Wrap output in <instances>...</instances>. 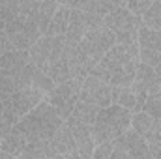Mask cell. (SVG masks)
<instances>
[{"label": "cell", "instance_id": "cell-31", "mask_svg": "<svg viewBox=\"0 0 161 159\" xmlns=\"http://www.w3.org/2000/svg\"><path fill=\"white\" fill-rule=\"evenodd\" d=\"M0 159H15V157H11L9 154H4V152H0Z\"/></svg>", "mask_w": 161, "mask_h": 159}, {"label": "cell", "instance_id": "cell-30", "mask_svg": "<svg viewBox=\"0 0 161 159\" xmlns=\"http://www.w3.org/2000/svg\"><path fill=\"white\" fill-rule=\"evenodd\" d=\"M51 159H80V156L77 152H71V154H66V156H56V157H51Z\"/></svg>", "mask_w": 161, "mask_h": 159}, {"label": "cell", "instance_id": "cell-28", "mask_svg": "<svg viewBox=\"0 0 161 159\" xmlns=\"http://www.w3.org/2000/svg\"><path fill=\"white\" fill-rule=\"evenodd\" d=\"M152 6V2H148V0H133V2H125V9L133 15V17H142L146 11H148V8Z\"/></svg>", "mask_w": 161, "mask_h": 159}, {"label": "cell", "instance_id": "cell-21", "mask_svg": "<svg viewBox=\"0 0 161 159\" xmlns=\"http://www.w3.org/2000/svg\"><path fill=\"white\" fill-rule=\"evenodd\" d=\"M56 9H58V2H53V0L41 2L40 13H38V28H40L41 36H47V32H49V25H51V21H53Z\"/></svg>", "mask_w": 161, "mask_h": 159}, {"label": "cell", "instance_id": "cell-8", "mask_svg": "<svg viewBox=\"0 0 161 159\" xmlns=\"http://www.w3.org/2000/svg\"><path fill=\"white\" fill-rule=\"evenodd\" d=\"M79 45H80V49L90 56V60L99 64L101 58L116 45V38H114V34L107 26H101V28L86 32Z\"/></svg>", "mask_w": 161, "mask_h": 159}, {"label": "cell", "instance_id": "cell-26", "mask_svg": "<svg viewBox=\"0 0 161 159\" xmlns=\"http://www.w3.org/2000/svg\"><path fill=\"white\" fill-rule=\"evenodd\" d=\"M40 157H45V140H41V142H28L19 159H40Z\"/></svg>", "mask_w": 161, "mask_h": 159}, {"label": "cell", "instance_id": "cell-25", "mask_svg": "<svg viewBox=\"0 0 161 159\" xmlns=\"http://www.w3.org/2000/svg\"><path fill=\"white\" fill-rule=\"evenodd\" d=\"M142 112L150 114L152 118H156V120H161V88L156 94H150L146 97V103L142 107Z\"/></svg>", "mask_w": 161, "mask_h": 159}, {"label": "cell", "instance_id": "cell-10", "mask_svg": "<svg viewBox=\"0 0 161 159\" xmlns=\"http://www.w3.org/2000/svg\"><path fill=\"white\" fill-rule=\"evenodd\" d=\"M80 101L96 105L97 109H107L113 105V86L97 77H86L80 88Z\"/></svg>", "mask_w": 161, "mask_h": 159}, {"label": "cell", "instance_id": "cell-9", "mask_svg": "<svg viewBox=\"0 0 161 159\" xmlns=\"http://www.w3.org/2000/svg\"><path fill=\"white\" fill-rule=\"evenodd\" d=\"M146 97V88L137 80H133L129 86H113V105H118L133 114L142 111Z\"/></svg>", "mask_w": 161, "mask_h": 159}, {"label": "cell", "instance_id": "cell-12", "mask_svg": "<svg viewBox=\"0 0 161 159\" xmlns=\"http://www.w3.org/2000/svg\"><path fill=\"white\" fill-rule=\"evenodd\" d=\"M41 101H45V96L34 88H23L11 94V107L19 120L25 118L28 112H32Z\"/></svg>", "mask_w": 161, "mask_h": 159}, {"label": "cell", "instance_id": "cell-18", "mask_svg": "<svg viewBox=\"0 0 161 159\" xmlns=\"http://www.w3.org/2000/svg\"><path fill=\"white\" fill-rule=\"evenodd\" d=\"M158 123H159V120L152 118L150 114H146V112L141 111V112H135V114H133V118H131V129H133L137 135H141L144 140H148V139L154 135Z\"/></svg>", "mask_w": 161, "mask_h": 159}, {"label": "cell", "instance_id": "cell-3", "mask_svg": "<svg viewBox=\"0 0 161 159\" xmlns=\"http://www.w3.org/2000/svg\"><path fill=\"white\" fill-rule=\"evenodd\" d=\"M131 118H133V112L122 109L118 105H111L107 109H99L97 118L94 122V125L90 127L94 144L99 146V144L111 142V140L122 137L131 127Z\"/></svg>", "mask_w": 161, "mask_h": 159}, {"label": "cell", "instance_id": "cell-7", "mask_svg": "<svg viewBox=\"0 0 161 159\" xmlns=\"http://www.w3.org/2000/svg\"><path fill=\"white\" fill-rule=\"evenodd\" d=\"M111 159H154L146 140L137 135L131 127L118 139L113 140Z\"/></svg>", "mask_w": 161, "mask_h": 159}, {"label": "cell", "instance_id": "cell-11", "mask_svg": "<svg viewBox=\"0 0 161 159\" xmlns=\"http://www.w3.org/2000/svg\"><path fill=\"white\" fill-rule=\"evenodd\" d=\"M77 152L75 142H73V135L68 127V123H64L49 140H45V157H56V156H66Z\"/></svg>", "mask_w": 161, "mask_h": 159}, {"label": "cell", "instance_id": "cell-1", "mask_svg": "<svg viewBox=\"0 0 161 159\" xmlns=\"http://www.w3.org/2000/svg\"><path fill=\"white\" fill-rule=\"evenodd\" d=\"M137 66L139 45H114L90 75L105 80L109 86H129L135 80Z\"/></svg>", "mask_w": 161, "mask_h": 159}, {"label": "cell", "instance_id": "cell-19", "mask_svg": "<svg viewBox=\"0 0 161 159\" xmlns=\"http://www.w3.org/2000/svg\"><path fill=\"white\" fill-rule=\"evenodd\" d=\"M135 80H137V82H141V84L146 88L148 96H150V94H156V92L161 88V79L156 75V71H154L150 66L141 64V62H139V66H137Z\"/></svg>", "mask_w": 161, "mask_h": 159}, {"label": "cell", "instance_id": "cell-16", "mask_svg": "<svg viewBox=\"0 0 161 159\" xmlns=\"http://www.w3.org/2000/svg\"><path fill=\"white\" fill-rule=\"evenodd\" d=\"M26 144H28V140L25 139V135L13 127V129H11V133H9V135L0 142V150H2L4 154H9L11 157L19 159V157H21V154L25 152Z\"/></svg>", "mask_w": 161, "mask_h": 159}, {"label": "cell", "instance_id": "cell-13", "mask_svg": "<svg viewBox=\"0 0 161 159\" xmlns=\"http://www.w3.org/2000/svg\"><path fill=\"white\" fill-rule=\"evenodd\" d=\"M66 123H68V127H69V131L73 135V142H75V148H77V154L80 156V159H92L96 144H94L90 127L82 125V123H77L73 120H66Z\"/></svg>", "mask_w": 161, "mask_h": 159}, {"label": "cell", "instance_id": "cell-2", "mask_svg": "<svg viewBox=\"0 0 161 159\" xmlns=\"http://www.w3.org/2000/svg\"><path fill=\"white\" fill-rule=\"evenodd\" d=\"M64 123L66 122L56 114V111L47 101H41L32 112L19 120L15 129L21 131L28 142H41L49 140Z\"/></svg>", "mask_w": 161, "mask_h": 159}, {"label": "cell", "instance_id": "cell-6", "mask_svg": "<svg viewBox=\"0 0 161 159\" xmlns=\"http://www.w3.org/2000/svg\"><path fill=\"white\" fill-rule=\"evenodd\" d=\"M80 88H82V80L71 79L64 84H58L49 96H47V103L56 111V114L60 118L66 120L71 116L75 105L80 101Z\"/></svg>", "mask_w": 161, "mask_h": 159}, {"label": "cell", "instance_id": "cell-32", "mask_svg": "<svg viewBox=\"0 0 161 159\" xmlns=\"http://www.w3.org/2000/svg\"><path fill=\"white\" fill-rule=\"evenodd\" d=\"M40 159H47V157H40Z\"/></svg>", "mask_w": 161, "mask_h": 159}, {"label": "cell", "instance_id": "cell-24", "mask_svg": "<svg viewBox=\"0 0 161 159\" xmlns=\"http://www.w3.org/2000/svg\"><path fill=\"white\" fill-rule=\"evenodd\" d=\"M139 62L150 66L156 71V75L161 79V52L150 51V49H139Z\"/></svg>", "mask_w": 161, "mask_h": 159}, {"label": "cell", "instance_id": "cell-20", "mask_svg": "<svg viewBox=\"0 0 161 159\" xmlns=\"http://www.w3.org/2000/svg\"><path fill=\"white\" fill-rule=\"evenodd\" d=\"M97 112H99V109H97L96 105H90V103L79 101V103L75 105L71 116H69L68 120H73V122H77V123H82V125L92 127L94 122H96V118H97Z\"/></svg>", "mask_w": 161, "mask_h": 159}, {"label": "cell", "instance_id": "cell-22", "mask_svg": "<svg viewBox=\"0 0 161 159\" xmlns=\"http://www.w3.org/2000/svg\"><path fill=\"white\" fill-rule=\"evenodd\" d=\"M47 75L51 77V80H53L56 86H58V84H64V82H68V80H71V71H69L68 60L62 56L58 62H54V64L49 68Z\"/></svg>", "mask_w": 161, "mask_h": 159}, {"label": "cell", "instance_id": "cell-17", "mask_svg": "<svg viewBox=\"0 0 161 159\" xmlns=\"http://www.w3.org/2000/svg\"><path fill=\"white\" fill-rule=\"evenodd\" d=\"M69 17H71V8H68L66 2H58V9L49 25L47 36H64L69 25Z\"/></svg>", "mask_w": 161, "mask_h": 159}, {"label": "cell", "instance_id": "cell-33", "mask_svg": "<svg viewBox=\"0 0 161 159\" xmlns=\"http://www.w3.org/2000/svg\"><path fill=\"white\" fill-rule=\"evenodd\" d=\"M0 142H2V140H0ZM0 152H2V150H0Z\"/></svg>", "mask_w": 161, "mask_h": 159}, {"label": "cell", "instance_id": "cell-29", "mask_svg": "<svg viewBox=\"0 0 161 159\" xmlns=\"http://www.w3.org/2000/svg\"><path fill=\"white\" fill-rule=\"evenodd\" d=\"M15 125L11 123V120L8 118L2 111H0V140H4L9 133H11V129H13Z\"/></svg>", "mask_w": 161, "mask_h": 159}, {"label": "cell", "instance_id": "cell-14", "mask_svg": "<svg viewBox=\"0 0 161 159\" xmlns=\"http://www.w3.org/2000/svg\"><path fill=\"white\" fill-rule=\"evenodd\" d=\"M88 30H90V26H88L86 13L79 11V9H71V17H69L68 30L64 34V40L69 43H80V40L84 38V34Z\"/></svg>", "mask_w": 161, "mask_h": 159}, {"label": "cell", "instance_id": "cell-23", "mask_svg": "<svg viewBox=\"0 0 161 159\" xmlns=\"http://www.w3.org/2000/svg\"><path fill=\"white\" fill-rule=\"evenodd\" d=\"M141 19H142V26L159 32L161 30V0L159 2H152V6L148 8V11Z\"/></svg>", "mask_w": 161, "mask_h": 159}, {"label": "cell", "instance_id": "cell-4", "mask_svg": "<svg viewBox=\"0 0 161 159\" xmlns=\"http://www.w3.org/2000/svg\"><path fill=\"white\" fill-rule=\"evenodd\" d=\"M118 6L105 15V26L114 34L116 45H139V28L142 26V19L133 17L125 9V2H116Z\"/></svg>", "mask_w": 161, "mask_h": 159}, {"label": "cell", "instance_id": "cell-15", "mask_svg": "<svg viewBox=\"0 0 161 159\" xmlns=\"http://www.w3.org/2000/svg\"><path fill=\"white\" fill-rule=\"evenodd\" d=\"M66 4L71 9H79V11H84V13H94V15H99V17L109 15L118 6L116 2H107V0H86V2H66Z\"/></svg>", "mask_w": 161, "mask_h": 159}, {"label": "cell", "instance_id": "cell-27", "mask_svg": "<svg viewBox=\"0 0 161 159\" xmlns=\"http://www.w3.org/2000/svg\"><path fill=\"white\" fill-rule=\"evenodd\" d=\"M146 144H148V150H150L152 157L161 159V120L158 123V127H156V131H154V135L146 140Z\"/></svg>", "mask_w": 161, "mask_h": 159}, {"label": "cell", "instance_id": "cell-5", "mask_svg": "<svg viewBox=\"0 0 161 159\" xmlns=\"http://www.w3.org/2000/svg\"><path fill=\"white\" fill-rule=\"evenodd\" d=\"M30 62L43 73L49 71V68L58 62L64 56V36H41L30 51Z\"/></svg>", "mask_w": 161, "mask_h": 159}]
</instances>
